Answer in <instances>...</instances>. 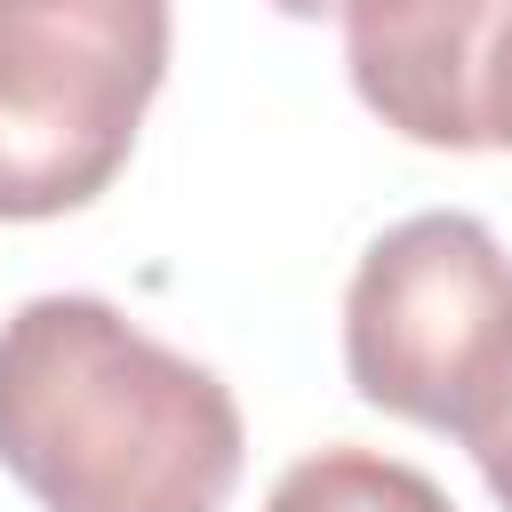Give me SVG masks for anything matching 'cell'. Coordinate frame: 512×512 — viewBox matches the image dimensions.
Segmentation results:
<instances>
[{
  "instance_id": "5",
  "label": "cell",
  "mask_w": 512,
  "mask_h": 512,
  "mask_svg": "<svg viewBox=\"0 0 512 512\" xmlns=\"http://www.w3.org/2000/svg\"><path fill=\"white\" fill-rule=\"evenodd\" d=\"M264 512H456V504H448V488L432 472H416V464H400L384 448L336 440V448L296 456L272 480Z\"/></svg>"
},
{
  "instance_id": "7",
  "label": "cell",
  "mask_w": 512,
  "mask_h": 512,
  "mask_svg": "<svg viewBox=\"0 0 512 512\" xmlns=\"http://www.w3.org/2000/svg\"><path fill=\"white\" fill-rule=\"evenodd\" d=\"M280 16H336V8H352V0H272Z\"/></svg>"
},
{
  "instance_id": "1",
  "label": "cell",
  "mask_w": 512,
  "mask_h": 512,
  "mask_svg": "<svg viewBox=\"0 0 512 512\" xmlns=\"http://www.w3.org/2000/svg\"><path fill=\"white\" fill-rule=\"evenodd\" d=\"M240 448L232 384L120 304L56 288L0 320V464L40 512H224Z\"/></svg>"
},
{
  "instance_id": "3",
  "label": "cell",
  "mask_w": 512,
  "mask_h": 512,
  "mask_svg": "<svg viewBox=\"0 0 512 512\" xmlns=\"http://www.w3.org/2000/svg\"><path fill=\"white\" fill-rule=\"evenodd\" d=\"M160 80L168 0H0V224L112 192Z\"/></svg>"
},
{
  "instance_id": "4",
  "label": "cell",
  "mask_w": 512,
  "mask_h": 512,
  "mask_svg": "<svg viewBox=\"0 0 512 512\" xmlns=\"http://www.w3.org/2000/svg\"><path fill=\"white\" fill-rule=\"evenodd\" d=\"M344 64L392 136L424 152H504L512 0H352Z\"/></svg>"
},
{
  "instance_id": "2",
  "label": "cell",
  "mask_w": 512,
  "mask_h": 512,
  "mask_svg": "<svg viewBox=\"0 0 512 512\" xmlns=\"http://www.w3.org/2000/svg\"><path fill=\"white\" fill-rule=\"evenodd\" d=\"M344 376L368 408L472 432L512 384V256L472 208H424L368 240L344 288Z\"/></svg>"
},
{
  "instance_id": "6",
  "label": "cell",
  "mask_w": 512,
  "mask_h": 512,
  "mask_svg": "<svg viewBox=\"0 0 512 512\" xmlns=\"http://www.w3.org/2000/svg\"><path fill=\"white\" fill-rule=\"evenodd\" d=\"M464 448H472V464H480V480H488V496L512 512V384L496 392V408L464 432Z\"/></svg>"
}]
</instances>
